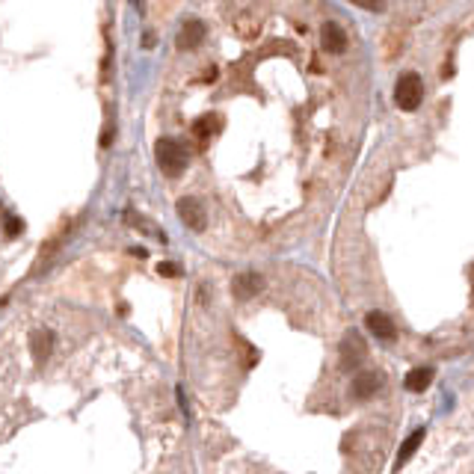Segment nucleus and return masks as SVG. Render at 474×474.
Returning <instances> with one entry per match:
<instances>
[{
    "label": "nucleus",
    "mask_w": 474,
    "mask_h": 474,
    "mask_svg": "<svg viewBox=\"0 0 474 474\" xmlns=\"http://www.w3.org/2000/svg\"><path fill=\"white\" fill-rule=\"evenodd\" d=\"M154 154H158V163L167 175H181L187 169V163H190V149L178 139H158Z\"/></svg>",
    "instance_id": "f257e3e1"
},
{
    "label": "nucleus",
    "mask_w": 474,
    "mask_h": 474,
    "mask_svg": "<svg viewBox=\"0 0 474 474\" xmlns=\"http://www.w3.org/2000/svg\"><path fill=\"white\" fill-rule=\"evenodd\" d=\"M421 98H424V83H421V77H418L415 71L400 74L398 86H394V101H398V107H400V110H415L418 104H421Z\"/></svg>",
    "instance_id": "f03ea898"
},
{
    "label": "nucleus",
    "mask_w": 474,
    "mask_h": 474,
    "mask_svg": "<svg viewBox=\"0 0 474 474\" xmlns=\"http://www.w3.org/2000/svg\"><path fill=\"white\" fill-rule=\"evenodd\" d=\"M365 359V341H362L356 332H350L344 341H341V371H356Z\"/></svg>",
    "instance_id": "7ed1b4c3"
},
{
    "label": "nucleus",
    "mask_w": 474,
    "mask_h": 474,
    "mask_svg": "<svg viewBox=\"0 0 474 474\" xmlns=\"http://www.w3.org/2000/svg\"><path fill=\"white\" fill-rule=\"evenodd\" d=\"M178 217H181V223L187 226V228H193V231H202L205 228V208L193 199V196H184V199H178Z\"/></svg>",
    "instance_id": "20e7f679"
},
{
    "label": "nucleus",
    "mask_w": 474,
    "mask_h": 474,
    "mask_svg": "<svg viewBox=\"0 0 474 474\" xmlns=\"http://www.w3.org/2000/svg\"><path fill=\"white\" fill-rule=\"evenodd\" d=\"M202 39H205V24L202 21H187V24L181 27V33H178V48L181 51H193V48L202 45Z\"/></svg>",
    "instance_id": "39448f33"
},
{
    "label": "nucleus",
    "mask_w": 474,
    "mask_h": 474,
    "mask_svg": "<svg viewBox=\"0 0 474 474\" xmlns=\"http://www.w3.org/2000/svg\"><path fill=\"white\" fill-rule=\"evenodd\" d=\"M321 45L326 51H332V53L347 48V36H344V30H341L335 21H326V24L321 27Z\"/></svg>",
    "instance_id": "423d86ee"
},
{
    "label": "nucleus",
    "mask_w": 474,
    "mask_h": 474,
    "mask_svg": "<svg viewBox=\"0 0 474 474\" xmlns=\"http://www.w3.org/2000/svg\"><path fill=\"white\" fill-rule=\"evenodd\" d=\"M264 288V279L258 273H244L235 279V296L237 300H249V296H255L258 291Z\"/></svg>",
    "instance_id": "0eeeda50"
},
{
    "label": "nucleus",
    "mask_w": 474,
    "mask_h": 474,
    "mask_svg": "<svg viewBox=\"0 0 474 474\" xmlns=\"http://www.w3.org/2000/svg\"><path fill=\"white\" fill-rule=\"evenodd\" d=\"M380 385H382L380 373H359V377L353 380V394L362 398V400H368V398H373V394L380 391Z\"/></svg>",
    "instance_id": "6e6552de"
},
{
    "label": "nucleus",
    "mask_w": 474,
    "mask_h": 474,
    "mask_svg": "<svg viewBox=\"0 0 474 474\" xmlns=\"http://www.w3.org/2000/svg\"><path fill=\"white\" fill-rule=\"evenodd\" d=\"M365 323H368V332H373V335H377V338H382V341H391L394 335H398V332H394L391 317H385L382 312H371Z\"/></svg>",
    "instance_id": "1a4fd4ad"
},
{
    "label": "nucleus",
    "mask_w": 474,
    "mask_h": 474,
    "mask_svg": "<svg viewBox=\"0 0 474 474\" xmlns=\"http://www.w3.org/2000/svg\"><path fill=\"white\" fill-rule=\"evenodd\" d=\"M430 382H433V368H415V371L406 373V380H403L406 391H415V394L418 391H427Z\"/></svg>",
    "instance_id": "9d476101"
},
{
    "label": "nucleus",
    "mask_w": 474,
    "mask_h": 474,
    "mask_svg": "<svg viewBox=\"0 0 474 474\" xmlns=\"http://www.w3.org/2000/svg\"><path fill=\"white\" fill-rule=\"evenodd\" d=\"M421 442H424V430H415V433H412V436H409V439H406V442L400 445V454H398V468H400V466H406V459H409V457L415 454V450L421 448Z\"/></svg>",
    "instance_id": "9b49d317"
},
{
    "label": "nucleus",
    "mask_w": 474,
    "mask_h": 474,
    "mask_svg": "<svg viewBox=\"0 0 474 474\" xmlns=\"http://www.w3.org/2000/svg\"><path fill=\"white\" fill-rule=\"evenodd\" d=\"M219 128H223V122H219L217 116H202L193 130H196V137H211V134H217Z\"/></svg>",
    "instance_id": "f8f14e48"
},
{
    "label": "nucleus",
    "mask_w": 474,
    "mask_h": 474,
    "mask_svg": "<svg viewBox=\"0 0 474 474\" xmlns=\"http://www.w3.org/2000/svg\"><path fill=\"white\" fill-rule=\"evenodd\" d=\"M158 270H160V276H178V273H181L178 267H175V264H160Z\"/></svg>",
    "instance_id": "ddd939ff"
}]
</instances>
